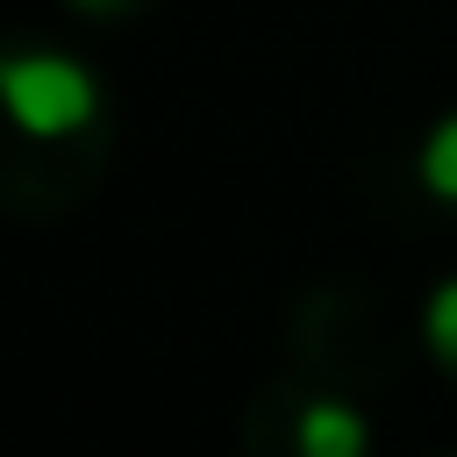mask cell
I'll use <instances>...</instances> for the list:
<instances>
[{
	"label": "cell",
	"mask_w": 457,
	"mask_h": 457,
	"mask_svg": "<svg viewBox=\"0 0 457 457\" xmlns=\"http://www.w3.org/2000/svg\"><path fill=\"white\" fill-rule=\"evenodd\" d=\"M421 336H428V357L457 371V278H443L421 307Z\"/></svg>",
	"instance_id": "cell-4"
},
{
	"label": "cell",
	"mask_w": 457,
	"mask_h": 457,
	"mask_svg": "<svg viewBox=\"0 0 457 457\" xmlns=\"http://www.w3.org/2000/svg\"><path fill=\"white\" fill-rule=\"evenodd\" d=\"M421 186L436 200H457V114H443L421 143Z\"/></svg>",
	"instance_id": "cell-3"
},
{
	"label": "cell",
	"mask_w": 457,
	"mask_h": 457,
	"mask_svg": "<svg viewBox=\"0 0 457 457\" xmlns=\"http://www.w3.org/2000/svg\"><path fill=\"white\" fill-rule=\"evenodd\" d=\"M300 457H371V428L350 400H307L300 407Z\"/></svg>",
	"instance_id": "cell-2"
},
{
	"label": "cell",
	"mask_w": 457,
	"mask_h": 457,
	"mask_svg": "<svg viewBox=\"0 0 457 457\" xmlns=\"http://www.w3.org/2000/svg\"><path fill=\"white\" fill-rule=\"evenodd\" d=\"M79 7H86V14H107V7H114V0H79Z\"/></svg>",
	"instance_id": "cell-5"
},
{
	"label": "cell",
	"mask_w": 457,
	"mask_h": 457,
	"mask_svg": "<svg viewBox=\"0 0 457 457\" xmlns=\"http://www.w3.org/2000/svg\"><path fill=\"white\" fill-rule=\"evenodd\" d=\"M0 93L21 136H79L100 114V86L79 57H50V50H14L0 64Z\"/></svg>",
	"instance_id": "cell-1"
}]
</instances>
